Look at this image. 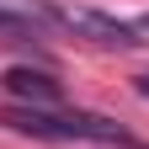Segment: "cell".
Returning <instances> with one entry per match:
<instances>
[{
	"instance_id": "6da1fadb",
	"label": "cell",
	"mask_w": 149,
	"mask_h": 149,
	"mask_svg": "<svg viewBox=\"0 0 149 149\" xmlns=\"http://www.w3.org/2000/svg\"><path fill=\"white\" fill-rule=\"evenodd\" d=\"M0 123L16 128V133H32V139H96V144H128V133L117 123L96 117V112H32V107H11L0 112Z\"/></svg>"
},
{
	"instance_id": "7a4b0ae2",
	"label": "cell",
	"mask_w": 149,
	"mask_h": 149,
	"mask_svg": "<svg viewBox=\"0 0 149 149\" xmlns=\"http://www.w3.org/2000/svg\"><path fill=\"white\" fill-rule=\"evenodd\" d=\"M48 11H53V22H64L69 32L91 37V43H101V48H133L149 32V22L133 27V22H117V16H101V11H85V6H48Z\"/></svg>"
},
{
	"instance_id": "3957f363",
	"label": "cell",
	"mask_w": 149,
	"mask_h": 149,
	"mask_svg": "<svg viewBox=\"0 0 149 149\" xmlns=\"http://www.w3.org/2000/svg\"><path fill=\"white\" fill-rule=\"evenodd\" d=\"M0 85H6V96H16L22 107H32V112H53L64 101V91H59V80L53 74H43V69H6L0 74Z\"/></svg>"
},
{
	"instance_id": "277c9868",
	"label": "cell",
	"mask_w": 149,
	"mask_h": 149,
	"mask_svg": "<svg viewBox=\"0 0 149 149\" xmlns=\"http://www.w3.org/2000/svg\"><path fill=\"white\" fill-rule=\"evenodd\" d=\"M0 37H32V22L16 11H0Z\"/></svg>"
}]
</instances>
